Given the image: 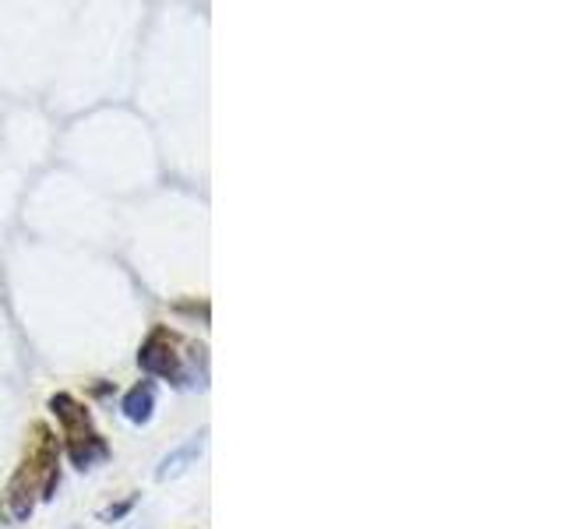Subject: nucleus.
I'll return each mask as SVG.
<instances>
[{"label":"nucleus","instance_id":"1","mask_svg":"<svg viewBox=\"0 0 564 529\" xmlns=\"http://www.w3.org/2000/svg\"><path fill=\"white\" fill-rule=\"evenodd\" d=\"M39 441L29 452V459L18 466V473L11 477L8 487V501H11V515L18 522L29 519L32 508H36V498L50 501L53 491L60 484V470H57V441L46 427H36Z\"/></svg>","mask_w":564,"mask_h":529},{"label":"nucleus","instance_id":"2","mask_svg":"<svg viewBox=\"0 0 564 529\" xmlns=\"http://www.w3.org/2000/svg\"><path fill=\"white\" fill-rule=\"evenodd\" d=\"M50 413L64 424V438H67V455L75 462L78 470H92L99 459L110 455V445L103 441V434L92 427V417L75 395L57 392L50 395Z\"/></svg>","mask_w":564,"mask_h":529},{"label":"nucleus","instance_id":"3","mask_svg":"<svg viewBox=\"0 0 564 529\" xmlns=\"http://www.w3.org/2000/svg\"><path fill=\"white\" fill-rule=\"evenodd\" d=\"M138 364H141V371H145V374L170 381V385H177V388L191 385V378H187V367H184V353H180V339L173 336L170 328H156V332H152V336L141 343Z\"/></svg>","mask_w":564,"mask_h":529},{"label":"nucleus","instance_id":"4","mask_svg":"<svg viewBox=\"0 0 564 529\" xmlns=\"http://www.w3.org/2000/svg\"><path fill=\"white\" fill-rule=\"evenodd\" d=\"M120 410H124V417L131 420V424H149L152 413H156V385H152V381H138V385L124 395Z\"/></svg>","mask_w":564,"mask_h":529},{"label":"nucleus","instance_id":"5","mask_svg":"<svg viewBox=\"0 0 564 529\" xmlns=\"http://www.w3.org/2000/svg\"><path fill=\"white\" fill-rule=\"evenodd\" d=\"M201 448H205V431H201L198 438H191V441H187L184 448H177V452H170V455H166V459L159 462L156 477H159V480H170V477H177V473H184L187 466H191V462L201 455Z\"/></svg>","mask_w":564,"mask_h":529},{"label":"nucleus","instance_id":"6","mask_svg":"<svg viewBox=\"0 0 564 529\" xmlns=\"http://www.w3.org/2000/svg\"><path fill=\"white\" fill-rule=\"evenodd\" d=\"M127 508H131V501H124V505H117V508H110V512H103V519H120Z\"/></svg>","mask_w":564,"mask_h":529}]
</instances>
